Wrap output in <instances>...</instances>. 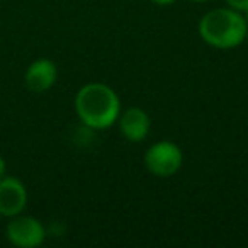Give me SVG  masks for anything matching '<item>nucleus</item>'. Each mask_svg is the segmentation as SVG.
<instances>
[{
    "mask_svg": "<svg viewBox=\"0 0 248 248\" xmlns=\"http://www.w3.org/2000/svg\"><path fill=\"white\" fill-rule=\"evenodd\" d=\"M75 110L85 128L93 131L109 129L121 114V100L109 85L92 82L77 92Z\"/></svg>",
    "mask_w": 248,
    "mask_h": 248,
    "instance_id": "f257e3e1",
    "label": "nucleus"
},
{
    "mask_svg": "<svg viewBox=\"0 0 248 248\" xmlns=\"http://www.w3.org/2000/svg\"><path fill=\"white\" fill-rule=\"evenodd\" d=\"M247 29L243 14L231 7L209 11L199 21L201 39L216 49L238 48L247 39Z\"/></svg>",
    "mask_w": 248,
    "mask_h": 248,
    "instance_id": "f03ea898",
    "label": "nucleus"
},
{
    "mask_svg": "<svg viewBox=\"0 0 248 248\" xmlns=\"http://www.w3.org/2000/svg\"><path fill=\"white\" fill-rule=\"evenodd\" d=\"M145 167L156 177H172L182 169L184 153L180 146L169 140H162L145 152Z\"/></svg>",
    "mask_w": 248,
    "mask_h": 248,
    "instance_id": "7ed1b4c3",
    "label": "nucleus"
},
{
    "mask_svg": "<svg viewBox=\"0 0 248 248\" xmlns=\"http://www.w3.org/2000/svg\"><path fill=\"white\" fill-rule=\"evenodd\" d=\"M7 240L11 241L14 247L19 248H36L43 245L46 238V230L39 219L32 216H24V214H17L12 216L7 224Z\"/></svg>",
    "mask_w": 248,
    "mask_h": 248,
    "instance_id": "20e7f679",
    "label": "nucleus"
},
{
    "mask_svg": "<svg viewBox=\"0 0 248 248\" xmlns=\"http://www.w3.org/2000/svg\"><path fill=\"white\" fill-rule=\"evenodd\" d=\"M28 204V189L17 177L0 179V214L5 217L17 216Z\"/></svg>",
    "mask_w": 248,
    "mask_h": 248,
    "instance_id": "39448f33",
    "label": "nucleus"
},
{
    "mask_svg": "<svg viewBox=\"0 0 248 248\" xmlns=\"http://www.w3.org/2000/svg\"><path fill=\"white\" fill-rule=\"evenodd\" d=\"M117 121H119L121 135L131 143H140L146 140L150 126H152L150 116L141 107H128L119 114Z\"/></svg>",
    "mask_w": 248,
    "mask_h": 248,
    "instance_id": "423d86ee",
    "label": "nucleus"
},
{
    "mask_svg": "<svg viewBox=\"0 0 248 248\" xmlns=\"http://www.w3.org/2000/svg\"><path fill=\"white\" fill-rule=\"evenodd\" d=\"M58 78V68L56 65L48 58H39L36 62H32L26 70V87L31 92L41 93L49 90L56 83Z\"/></svg>",
    "mask_w": 248,
    "mask_h": 248,
    "instance_id": "0eeeda50",
    "label": "nucleus"
},
{
    "mask_svg": "<svg viewBox=\"0 0 248 248\" xmlns=\"http://www.w3.org/2000/svg\"><path fill=\"white\" fill-rule=\"evenodd\" d=\"M228 7L234 9L238 12H243L248 9V0H226Z\"/></svg>",
    "mask_w": 248,
    "mask_h": 248,
    "instance_id": "6e6552de",
    "label": "nucleus"
},
{
    "mask_svg": "<svg viewBox=\"0 0 248 248\" xmlns=\"http://www.w3.org/2000/svg\"><path fill=\"white\" fill-rule=\"evenodd\" d=\"M5 170H7V163H5V160L0 156V179L5 177Z\"/></svg>",
    "mask_w": 248,
    "mask_h": 248,
    "instance_id": "1a4fd4ad",
    "label": "nucleus"
},
{
    "mask_svg": "<svg viewBox=\"0 0 248 248\" xmlns=\"http://www.w3.org/2000/svg\"><path fill=\"white\" fill-rule=\"evenodd\" d=\"M152 2L156 5H170V4H173V2H177V0H152Z\"/></svg>",
    "mask_w": 248,
    "mask_h": 248,
    "instance_id": "9d476101",
    "label": "nucleus"
},
{
    "mask_svg": "<svg viewBox=\"0 0 248 248\" xmlns=\"http://www.w3.org/2000/svg\"><path fill=\"white\" fill-rule=\"evenodd\" d=\"M241 14H243L245 21H247V24H248V9H247V11H243V12H241Z\"/></svg>",
    "mask_w": 248,
    "mask_h": 248,
    "instance_id": "9b49d317",
    "label": "nucleus"
},
{
    "mask_svg": "<svg viewBox=\"0 0 248 248\" xmlns=\"http://www.w3.org/2000/svg\"><path fill=\"white\" fill-rule=\"evenodd\" d=\"M192 2H207V0H192Z\"/></svg>",
    "mask_w": 248,
    "mask_h": 248,
    "instance_id": "f8f14e48",
    "label": "nucleus"
},
{
    "mask_svg": "<svg viewBox=\"0 0 248 248\" xmlns=\"http://www.w3.org/2000/svg\"><path fill=\"white\" fill-rule=\"evenodd\" d=\"M247 39H248V29H247Z\"/></svg>",
    "mask_w": 248,
    "mask_h": 248,
    "instance_id": "ddd939ff",
    "label": "nucleus"
}]
</instances>
